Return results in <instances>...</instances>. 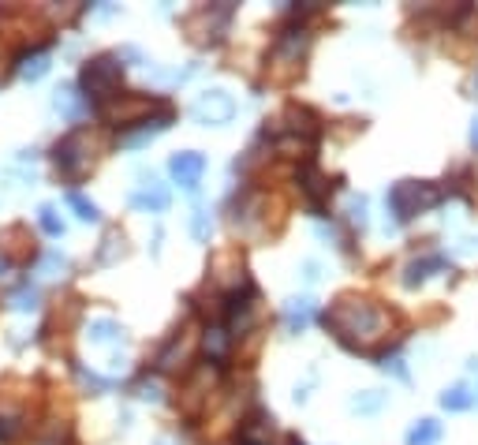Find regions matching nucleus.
Returning a JSON list of instances; mask_svg holds the SVG:
<instances>
[{"instance_id": "1", "label": "nucleus", "mask_w": 478, "mask_h": 445, "mask_svg": "<svg viewBox=\"0 0 478 445\" xmlns=\"http://www.w3.org/2000/svg\"><path fill=\"white\" fill-rule=\"evenodd\" d=\"M326 326L355 352H370V344H378L389 326H392V314L385 307H378L374 300L363 296H340L329 314H326Z\"/></svg>"}, {"instance_id": "32", "label": "nucleus", "mask_w": 478, "mask_h": 445, "mask_svg": "<svg viewBox=\"0 0 478 445\" xmlns=\"http://www.w3.org/2000/svg\"><path fill=\"white\" fill-rule=\"evenodd\" d=\"M471 146H474V150H478V116H474V120H471Z\"/></svg>"}, {"instance_id": "2", "label": "nucleus", "mask_w": 478, "mask_h": 445, "mask_svg": "<svg viewBox=\"0 0 478 445\" xmlns=\"http://www.w3.org/2000/svg\"><path fill=\"white\" fill-rule=\"evenodd\" d=\"M442 202H445V191L430 180H400L389 191V210L400 225L419 214H430L433 207H442Z\"/></svg>"}, {"instance_id": "30", "label": "nucleus", "mask_w": 478, "mask_h": 445, "mask_svg": "<svg viewBox=\"0 0 478 445\" xmlns=\"http://www.w3.org/2000/svg\"><path fill=\"white\" fill-rule=\"evenodd\" d=\"M351 221L363 228L367 225V198H351Z\"/></svg>"}, {"instance_id": "26", "label": "nucleus", "mask_w": 478, "mask_h": 445, "mask_svg": "<svg viewBox=\"0 0 478 445\" xmlns=\"http://www.w3.org/2000/svg\"><path fill=\"white\" fill-rule=\"evenodd\" d=\"M12 307H16V311H34V307H37V292H34L30 285H23V289L12 296Z\"/></svg>"}, {"instance_id": "21", "label": "nucleus", "mask_w": 478, "mask_h": 445, "mask_svg": "<svg viewBox=\"0 0 478 445\" xmlns=\"http://www.w3.org/2000/svg\"><path fill=\"white\" fill-rule=\"evenodd\" d=\"M68 207L75 210V217H78V221H101L98 202H90L83 191H68Z\"/></svg>"}, {"instance_id": "23", "label": "nucleus", "mask_w": 478, "mask_h": 445, "mask_svg": "<svg viewBox=\"0 0 478 445\" xmlns=\"http://www.w3.org/2000/svg\"><path fill=\"white\" fill-rule=\"evenodd\" d=\"M37 221H42V228H46L49 236H64V221L57 217L53 207H42V210H37Z\"/></svg>"}, {"instance_id": "31", "label": "nucleus", "mask_w": 478, "mask_h": 445, "mask_svg": "<svg viewBox=\"0 0 478 445\" xmlns=\"http://www.w3.org/2000/svg\"><path fill=\"white\" fill-rule=\"evenodd\" d=\"M64 441H68V430H64V427H53L49 434L37 438V445H64Z\"/></svg>"}, {"instance_id": "16", "label": "nucleus", "mask_w": 478, "mask_h": 445, "mask_svg": "<svg viewBox=\"0 0 478 445\" xmlns=\"http://www.w3.org/2000/svg\"><path fill=\"white\" fill-rule=\"evenodd\" d=\"M57 109H60L68 120H83V116L90 112V101H87V94H78L75 87H64V90L57 94Z\"/></svg>"}, {"instance_id": "18", "label": "nucleus", "mask_w": 478, "mask_h": 445, "mask_svg": "<svg viewBox=\"0 0 478 445\" xmlns=\"http://www.w3.org/2000/svg\"><path fill=\"white\" fill-rule=\"evenodd\" d=\"M232 341H235V337H232V334L221 326V322H217V326H210V330H206L203 348L210 352V359H224V355H228V348H232Z\"/></svg>"}, {"instance_id": "17", "label": "nucleus", "mask_w": 478, "mask_h": 445, "mask_svg": "<svg viewBox=\"0 0 478 445\" xmlns=\"http://www.w3.org/2000/svg\"><path fill=\"white\" fill-rule=\"evenodd\" d=\"M474 393H471V386H463V382H456V386H449L445 393H442V408L445 412H467V408H474Z\"/></svg>"}, {"instance_id": "19", "label": "nucleus", "mask_w": 478, "mask_h": 445, "mask_svg": "<svg viewBox=\"0 0 478 445\" xmlns=\"http://www.w3.org/2000/svg\"><path fill=\"white\" fill-rule=\"evenodd\" d=\"M87 337H90V344H112V341H124V330H120L112 318H98V322H90Z\"/></svg>"}, {"instance_id": "33", "label": "nucleus", "mask_w": 478, "mask_h": 445, "mask_svg": "<svg viewBox=\"0 0 478 445\" xmlns=\"http://www.w3.org/2000/svg\"><path fill=\"white\" fill-rule=\"evenodd\" d=\"M474 90H478V75H474Z\"/></svg>"}, {"instance_id": "15", "label": "nucleus", "mask_w": 478, "mask_h": 445, "mask_svg": "<svg viewBox=\"0 0 478 445\" xmlns=\"http://www.w3.org/2000/svg\"><path fill=\"white\" fill-rule=\"evenodd\" d=\"M314 314H317V303H314L310 296L288 300V303H285V330H288V334H303L310 322H314Z\"/></svg>"}, {"instance_id": "22", "label": "nucleus", "mask_w": 478, "mask_h": 445, "mask_svg": "<svg viewBox=\"0 0 478 445\" xmlns=\"http://www.w3.org/2000/svg\"><path fill=\"white\" fill-rule=\"evenodd\" d=\"M23 430V412H0V445L16 441Z\"/></svg>"}, {"instance_id": "25", "label": "nucleus", "mask_w": 478, "mask_h": 445, "mask_svg": "<svg viewBox=\"0 0 478 445\" xmlns=\"http://www.w3.org/2000/svg\"><path fill=\"white\" fill-rule=\"evenodd\" d=\"M116 248L124 251V232H109V236H105V248H101L98 259H101V262H112V259H116Z\"/></svg>"}, {"instance_id": "27", "label": "nucleus", "mask_w": 478, "mask_h": 445, "mask_svg": "<svg viewBox=\"0 0 478 445\" xmlns=\"http://www.w3.org/2000/svg\"><path fill=\"white\" fill-rule=\"evenodd\" d=\"M381 371H392V375H396V378H400V382H408V378H411V375H408V367H404V359H400V355H385V359H381Z\"/></svg>"}, {"instance_id": "3", "label": "nucleus", "mask_w": 478, "mask_h": 445, "mask_svg": "<svg viewBox=\"0 0 478 445\" xmlns=\"http://www.w3.org/2000/svg\"><path fill=\"white\" fill-rule=\"evenodd\" d=\"M53 165H57V176L64 184H75V180H83L90 169H94V139L90 132H71L64 135L57 146H53Z\"/></svg>"}, {"instance_id": "8", "label": "nucleus", "mask_w": 478, "mask_h": 445, "mask_svg": "<svg viewBox=\"0 0 478 445\" xmlns=\"http://www.w3.org/2000/svg\"><path fill=\"white\" fill-rule=\"evenodd\" d=\"M307 46H310L307 26L303 23H288V26H281V34H276V42H273V60L276 64H299Z\"/></svg>"}, {"instance_id": "6", "label": "nucleus", "mask_w": 478, "mask_h": 445, "mask_svg": "<svg viewBox=\"0 0 478 445\" xmlns=\"http://www.w3.org/2000/svg\"><path fill=\"white\" fill-rule=\"evenodd\" d=\"M273 135H276V139H288V143H303V146H310L317 135H322V120H317L310 109L292 105L285 116H276V120H273Z\"/></svg>"}, {"instance_id": "13", "label": "nucleus", "mask_w": 478, "mask_h": 445, "mask_svg": "<svg viewBox=\"0 0 478 445\" xmlns=\"http://www.w3.org/2000/svg\"><path fill=\"white\" fill-rule=\"evenodd\" d=\"M169 202H172L169 187L157 184V180H146V184L131 195V207L142 210V214H161V210H169Z\"/></svg>"}, {"instance_id": "11", "label": "nucleus", "mask_w": 478, "mask_h": 445, "mask_svg": "<svg viewBox=\"0 0 478 445\" xmlns=\"http://www.w3.org/2000/svg\"><path fill=\"white\" fill-rule=\"evenodd\" d=\"M139 124H142V128H135V132H124V135H120V146H124V150H139V146H146L150 139L161 135V132L172 124V109L165 105V109L157 112L153 120L146 116V120H139Z\"/></svg>"}, {"instance_id": "7", "label": "nucleus", "mask_w": 478, "mask_h": 445, "mask_svg": "<svg viewBox=\"0 0 478 445\" xmlns=\"http://www.w3.org/2000/svg\"><path fill=\"white\" fill-rule=\"evenodd\" d=\"M191 116L198 120V124L217 128V124H228V120L235 116V101H232L228 90H206V94H198V98H194Z\"/></svg>"}, {"instance_id": "4", "label": "nucleus", "mask_w": 478, "mask_h": 445, "mask_svg": "<svg viewBox=\"0 0 478 445\" xmlns=\"http://www.w3.org/2000/svg\"><path fill=\"white\" fill-rule=\"evenodd\" d=\"M124 87V64L120 57H94L87 68H83V90H87V101H109L120 94Z\"/></svg>"}, {"instance_id": "20", "label": "nucleus", "mask_w": 478, "mask_h": 445, "mask_svg": "<svg viewBox=\"0 0 478 445\" xmlns=\"http://www.w3.org/2000/svg\"><path fill=\"white\" fill-rule=\"evenodd\" d=\"M437 441H442V423L437 419H419L408 430V445H437Z\"/></svg>"}, {"instance_id": "14", "label": "nucleus", "mask_w": 478, "mask_h": 445, "mask_svg": "<svg viewBox=\"0 0 478 445\" xmlns=\"http://www.w3.org/2000/svg\"><path fill=\"white\" fill-rule=\"evenodd\" d=\"M49 49L46 46H37V49H26V53H19L16 57V75L23 79V83H37L46 71H49Z\"/></svg>"}, {"instance_id": "5", "label": "nucleus", "mask_w": 478, "mask_h": 445, "mask_svg": "<svg viewBox=\"0 0 478 445\" xmlns=\"http://www.w3.org/2000/svg\"><path fill=\"white\" fill-rule=\"evenodd\" d=\"M232 16H235L232 5H221V8H198V12L187 16V34L194 37L198 46H217L221 37L228 34Z\"/></svg>"}, {"instance_id": "10", "label": "nucleus", "mask_w": 478, "mask_h": 445, "mask_svg": "<svg viewBox=\"0 0 478 445\" xmlns=\"http://www.w3.org/2000/svg\"><path fill=\"white\" fill-rule=\"evenodd\" d=\"M169 173H172V180H176L180 187L194 191L198 184H203V176H206V157H203V154H194V150L172 154V161H169Z\"/></svg>"}, {"instance_id": "24", "label": "nucleus", "mask_w": 478, "mask_h": 445, "mask_svg": "<svg viewBox=\"0 0 478 445\" xmlns=\"http://www.w3.org/2000/svg\"><path fill=\"white\" fill-rule=\"evenodd\" d=\"M191 232H194V239H210V214H206V207H194Z\"/></svg>"}, {"instance_id": "28", "label": "nucleus", "mask_w": 478, "mask_h": 445, "mask_svg": "<svg viewBox=\"0 0 478 445\" xmlns=\"http://www.w3.org/2000/svg\"><path fill=\"white\" fill-rule=\"evenodd\" d=\"M378 404H381V393H367V397H355L351 408H355V412H374Z\"/></svg>"}, {"instance_id": "29", "label": "nucleus", "mask_w": 478, "mask_h": 445, "mask_svg": "<svg viewBox=\"0 0 478 445\" xmlns=\"http://www.w3.org/2000/svg\"><path fill=\"white\" fill-rule=\"evenodd\" d=\"M78 375H83V382H87L90 389H98V393H109V389H112V382H109V378H98L94 371H78Z\"/></svg>"}, {"instance_id": "34", "label": "nucleus", "mask_w": 478, "mask_h": 445, "mask_svg": "<svg viewBox=\"0 0 478 445\" xmlns=\"http://www.w3.org/2000/svg\"><path fill=\"white\" fill-rule=\"evenodd\" d=\"M161 445H169V441H161Z\"/></svg>"}, {"instance_id": "12", "label": "nucleus", "mask_w": 478, "mask_h": 445, "mask_svg": "<svg viewBox=\"0 0 478 445\" xmlns=\"http://www.w3.org/2000/svg\"><path fill=\"white\" fill-rule=\"evenodd\" d=\"M445 270H449V259H445V255H422V259H411V262L404 266V285H408V289H419V285H426L433 273H445Z\"/></svg>"}, {"instance_id": "9", "label": "nucleus", "mask_w": 478, "mask_h": 445, "mask_svg": "<svg viewBox=\"0 0 478 445\" xmlns=\"http://www.w3.org/2000/svg\"><path fill=\"white\" fill-rule=\"evenodd\" d=\"M296 184H299V191L307 195V207H310V214L322 217V210H326V198H329V184H326L322 169H317L314 161H307V165L296 173Z\"/></svg>"}]
</instances>
